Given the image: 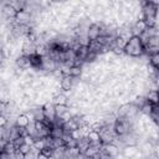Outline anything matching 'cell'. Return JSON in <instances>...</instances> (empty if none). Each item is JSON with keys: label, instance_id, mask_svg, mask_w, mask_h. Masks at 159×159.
I'll use <instances>...</instances> for the list:
<instances>
[{"label": "cell", "instance_id": "obj_1", "mask_svg": "<svg viewBox=\"0 0 159 159\" xmlns=\"http://www.w3.org/2000/svg\"><path fill=\"white\" fill-rule=\"evenodd\" d=\"M123 51L128 57H140L144 53V47L138 36H132V39L125 43Z\"/></svg>", "mask_w": 159, "mask_h": 159}, {"label": "cell", "instance_id": "obj_2", "mask_svg": "<svg viewBox=\"0 0 159 159\" xmlns=\"http://www.w3.org/2000/svg\"><path fill=\"white\" fill-rule=\"evenodd\" d=\"M77 78H72L70 76H63L60 81V87H61V92H67L73 89V87H76V84L78 83L76 81Z\"/></svg>", "mask_w": 159, "mask_h": 159}, {"label": "cell", "instance_id": "obj_3", "mask_svg": "<svg viewBox=\"0 0 159 159\" xmlns=\"http://www.w3.org/2000/svg\"><path fill=\"white\" fill-rule=\"evenodd\" d=\"M35 48H36V45L25 37V40L21 43V55H24V56H31V55L35 53Z\"/></svg>", "mask_w": 159, "mask_h": 159}, {"label": "cell", "instance_id": "obj_4", "mask_svg": "<svg viewBox=\"0 0 159 159\" xmlns=\"http://www.w3.org/2000/svg\"><path fill=\"white\" fill-rule=\"evenodd\" d=\"M15 66L24 70V71H27L31 68V63H30V58L29 56H24V55H20L16 57L15 60Z\"/></svg>", "mask_w": 159, "mask_h": 159}, {"label": "cell", "instance_id": "obj_5", "mask_svg": "<svg viewBox=\"0 0 159 159\" xmlns=\"http://www.w3.org/2000/svg\"><path fill=\"white\" fill-rule=\"evenodd\" d=\"M102 150H103L109 158H116V157L119 154V147L116 145L114 143L103 144V145H102Z\"/></svg>", "mask_w": 159, "mask_h": 159}, {"label": "cell", "instance_id": "obj_6", "mask_svg": "<svg viewBox=\"0 0 159 159\" xmlns=\"http://www.w3.org/2000/svg\"><path fill=\"white\" fill-rule=\"evenodd\" d=\"M15 22L17 25H25V24H30L31 22V15L29 12H26L25 10L17 11L16 16H15Z\"/></svg>", "mask_w": 159, "mask_h": 159}, {"label": "cell", "instance_id": "obj_7", "mask_svg": "<svg viewBox=\"0 0 159 159\" xmlns=\"http://www.w3.org/2000/svg\"><path fill=\"white\" fill-rule=\"evenodd\" d=\"M99 26H98V22H94V24H91V26L88 27L87 30V37L89 41H93V40H97L99 37Z\"/></svg>", "mask_w": 159, "mask_h": 159}, {"label": "cell", "instance_id": "obj_8", "mask_svg": "<svg viewBox=\"0 0 159 159\" xmlns=\"http://www.w3.org/2000/svg\"><path fill=\"white\" fill-rule=\"evenodd\" d=\"M1 14H2V17L6 19V20L15 19V16H16V11H15L14 7H11L7 2H5V4L1 6Z\"/></svg>", "mask_w": 159, "mask_h": 159}, {"label": "cell", "instance_id": "obj_9", "mask_svg": "<svg viewBox=\"0 0 159 159\" xmlns=\"http://www.w3.org/2000/svg\"><path fill=\"white\" fill-rule=\"evenodd\" d=\"M139 152V147L138 145H124L123 150H122V155L127 159L133 158L137 153Z\"/></svg>", "mask_w": 159, "mask_h": 159}, {"label": "cell", "instance_id": "obj_10", "mask_svg": "<svg viewBox=\"0 0 159 159\" xmlns=\"http://www.w3.org/2000/svg\"><path fill=\"white\" fill-rule=\"evenodd\" d=\"M29 124H30V120L25 113H20L15 119V125H17L20 128H26Z\"/></svg>", "mask_w": 159, "mask_h": 159}, {"label": "cell", "instance_id": "obj_11", "mask_svg": "<svg viewBox=\"0 0 159 159\" xmlns=\"http://www.w3.org/2000/svg\"><path fill=\"white\" fill-rule=\"evenodd\" d=\"M67 101H68V98L62 93V92H60V93H57L56 96H53L52 97V104L53 106H57V104H66L67 106Z\"/></svg>", "mask_w": 159, "mask_h": 159}, {"label": "cell", "instance_id": "obj_12", "mask_svg": "<svg viewBox=\"0 0 159 159\" xmlns=\"http://www.w3.org/2000/svg\"><path fill=\"white\" fill-rule=\"evenodd\" d=\"M144 97H145L147 102H149L152 104H158V91H148Z\"/></svg>", "mask_w": 159, "mask_h": 159}, {"label": "cell", "instance_id": "obj_13", "mask_svg": "<svg viewBox=\"0 0 159 159\" xmlns=\"http://www.w3.org/2000/svg\"><path fill=\"white\" fill-rule=\"evenodd\" d=\"M89 142V144H97V143H101V137H99V133L98 132H94V130H91L87 137H86Z\"/></svg>", "mask_w": 159, "mask_h": 159}, {"label": "cell", "instance_id": "obj_14", "mask_svg": "<svg viewBox=\"0 0 159 159\" xmlns=\"http://www.w3.org/2000/svg\"><path fill=\"white\" fill-rule=\"evenodd\" d=\"M88 147H89V142H88V139H87L86 137H83V138H81V139L77 140V148H78V150H80L81 154H83L84 150H86Z\"/></svg>", "mask_w": 159, "mask_h": 159}, {"label": "cell", "instance_id": "obj_15", "mask_svg": "<svg viewBox=\"0 0 159 159\" xmlns=\"http://www.w3.org/2000/svg\"><path fill=\"white\" fill-rule=\"evenodd\" d=\"M53 109H55V116H56V118H60L63 113H66L70 108H68V106H66V104H57V106H53Z\"/></svg>", "mask_w": 159, "mask_h": 159}, {"label": "cell", "instance_id": "obj_16", "mask_svg": "<svg viewBox=\"0 0 159 159\" xmlns=\"http://www.w3.org/2000/svg\"><path fill=\"white\" fill-rule=\"evenodd\" d=\"M87 53H88V47H87V46H81V47L78 48V51L76 52V58L84 62V58H86Z\"/></svg>", "mask_w": 159, "mask_h": 159}, {"label": "cell", "instance_id": "obj_17", "mask_svg": "<svg viewBox=\"0 0 159 159\" xmlns=\"http://www.w3.org/2000/svg\"><path fill=\"white\" fill-rule=\"evenodd\" d=\"M81 75H82V68L81 67H77V66H72L71 68H70V77H72V78H78V77H81Z\"/></svg>", "mask_w": 159, "mask_h": 159}, {"label": "cell", "instance_id": "obj_18", "mask_svg": "<svg viewBox=\"0 0 159 159\" xmlns=\"http://www.w3.org/2000/svg\"><path fill=\"white\" fill-rule=\"evenodd\" d=\"M125 41L122 39V37H119V36H117L116 39H114V42H113V45H114V47H117V48H120V50H123L124 48V46H125Z\"/></svg>", "mask_w": 159, "mask_h": 159}, {"label": "cell", "instance_id": "obj_19", "mask_svg": "<svg viewBox=\"0 0 159 159\" xmlns=\"http://www.w3.org/2000/svg\"><path fill=\"white\" fill-rule=\"evenodd\" d=\"M149 65H152L153 67L158 68V66H159V53L149 56Z\"/></svg>", "mask_w": 159, "mask_h": 159}, {"label": "cell", "instance_id": "obj_20", "mask_svg": "<svg viewBox=\"0 0 159 159\" xmlns=\"http://www.w3.org/2000/svg\"><path fill=\"white\" fill-rule=\"evenodd\" d=\"M16 150V148L14 147L12 142H6L5 147H4V153H7V154H14Z\"/></svg>", "mask_w": 159, "mask_h": 159}, {"label": "cell", "instance_id": "obj_21", "mask_svg": "<svg viewBox=\"0 0 159 159\" xmlns=\"http://www.w3.org/2000/svg\"><path fill=\"white\" fill-rule=\"evenodd\" d=\"M32 147H34L35 149H37V150H41L42 148H45V142H43V139H35Z\"/></svg>", "mask_w": 159, "mask_h": 159}, {"label": "cell", "instance_id": "obj_22", "mask_svg": "<svg viewBox=\"0 0 159 159\" xmlns=\"http://www.w3.org/2000/svg\"><path fill=\"white\" fill-rule=\"evenodd\" d=\"M40 153L43 154V155H46L47 158H50V157H52V154H53V149L50 148V147H45V148H42V149L40 150Z\"/></svg>", "mask_w": 159, "mask_h": 159}, {"label": "cell", "instance_id": "obj_23", "mask_svg": "<svg viewBox=\"0 0 159 159\" xmlns=\"http://www.w3.org/2000/svg\"><path fill=\"white\" fill-rule=\"evenodd\" d=\"M71 138L75 139V140H78L81 138H83V135H82V133H81L80 129H75V130L71 132Z\"/></svg>", "mask_w": 159, "mask_h": 159}, {"label": "cell", "instance_id": "obj_24", "mask_svg": "<svg viewBox=\"0 0 159 159\" xmlns=\"http://www.w3.org/2000/svg\"><path fill=\"white\" fill-rule=\"evenodd\" d=\"M30 149H31V147H30V145H27V144L22 143V144L19 147V149H17V150H19L21 154H24V155H25L26 153H29V152H30Z\"/></svg>", "mask_w": 159, "mask_h": 159}, {"label": "cell", "instance_id": "obj_25", "mask_svg": "<svg viewBox=\"0 0 159 159\" xmlns=\"http://www.w3.org/2000/svg\"><path fill=\"white\" fill-rule=\"evenodd\" d=\"M34 140H35V139H34V137H32V135H29V134H27V135H25V137H24V143H25V144H27V145H30V147H32Z\"/></svg>", "mask_w": 159, "mask_h": 159}, {"label": "cell", "instance_id": "obj_26", "mask_svg": "<svg viewBox=\"0 0 159 159\" xmlns=\"http://www.w3.org/2000/svg\"><path fill=\"white\" fill-rule=\"evenodd\" d=\"M22 143H24V137H19V138H16L15 140H12V144H14V147H15L16 149H19V147H20Z\"/></svg>", "mask_w": 159, "mask_h": 159}, {"label": "cell", "instance_id": "obj_27", "mask_svg": "<svg viewBox=\"0 0 159 159\" xmlns=\"http://www.w3.org/2000/svg\"><path fill=\"white\" fill-rule=\"evenodd\" d=\"M7 125V117L5 114H0V127L4 128Z\"/></svg>", "mask_w": 159, "mask_h": 159}, {"label": "cell", "instance_id": "obj_28", "mask_svg": "<svg viewBox=\"0 0 159 159\" xmlns=\"http://www.w3.org/2000/svg\"><path fill=\"white\" fill-rule=\"evenodd\" d=\"M6 109H7V103L4 101H0V114H5Z\"/></svg>", "mask_w": 159, "mask_h": 159}, {"label": "cell", "instance_id": "obj_29", "mask_svg": "<svg viewBox=\"0 0 159 159\" xmlns=\"http://www.w3.org/2000/svg\"><path fill=\"white\" fill-rule=\"evenodd\" d=\"M14 158H15V159H24V154H21V153L16 149L15 153H14Z\"/></svg>", "mask_w": 159, "mask_h": 159}, {"label": "cell", "instance_id": "obj_30", "mask_svg": "<svg viewBox=\"0 0 159 159\" xmlns=\"http://www.w3.org/2000/svg\"><path fill=\"white\" fill-rule=\"evenodd\" d=\"M36 159H48V158H47L46 155H43V154H41V153H40V154L37 155V158H36Z\"/></svg>", "mask_w": 159, "mask_h": 159}, {"label": "cell", "instance_id": "obj_31", "mask_svg": "<svg viewBox=\"0 0 159 159\" xmlns=\"http://www.w3.org/2000/svg\"><path fill=\"white\" fill-rule=\"evenodd\" d=\"M83 159H94V158H93V157H84Z\"/></svg>", "mask_w": 159, "mask_h": 159}, {"label": "cell", "instance_id": "obj_32", "mask_svg": "<svg viewBox=\"0 0 159 159\" xmlns=\"http://www.w3.org/2000/svg\"><path fill=\"white\" fill-rule=\"evenodd\" d=\"M0 139H1V138H0Z\"/></svg>", "mask_w": 159, "mask_h": 159}]
</instances>
